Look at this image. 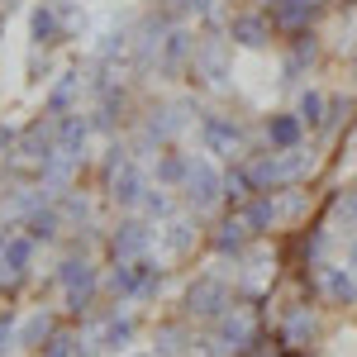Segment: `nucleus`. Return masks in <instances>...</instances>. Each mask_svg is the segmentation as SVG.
<instances>
[{
    "instance_id": "1",
    "label": "nucleus",
    "mask_w": 357,
    "mask_h": 357,
    "mask_svg": "<svg viewBox=\"0 0 357 357\" xmlns=\"http://www.w3.org/2000/svg\"><path fill=\"white\" fill-rule=\"evenodd\" d=\"M181 191H186V200H191V210H215V205H220V195H224L220 167L210 162V158H191V172H186Z\"/></svg>"
},
{
    "instance_id": "2",
    "label": "nucleus",
    "mask_w": 357,
    "mask_h": 357,
    "mask_svg": "<svg viewBox=\"0 0 357 357\" xmlns=\"http://www.w3.org/2000/svg\"><path fill=\"white\" fill-rule=\"evenodd\" d=\"M200 143L210 158H238L243 153V129L229 114H200Z\"/></svg>"
},
{
    "instance_id": "3",
    "label": "nucleus",
    "mask_w": 357,
    "mask_h": 357,
    "mask_svg": "<svg viewBox=\"0 0 357 357\" xmlns=\"http://www.w3.org/2000/svg\"><path fill=\"white\" fill-rule=\"evenodd\" d=\"M229 305H234V296H229L224 276H200L186 291V314H195V319H220Z\"/></svg>"
},
{
    "instance_id": "4",
    "label": "nucleus",
    "mask_w": 357,
    "mask_h": 357,
    "mask_svg": "<svg viewBox=\"0 0 357 357\" xmlns=\"http://www.w3.org/2000/svg\"><path fill=\"white\" fill-rule=\"evenodd\" d=\"M248 343H252V319L243 305H229L215 319V353H243Z\"/></svg>"
},
{
    "instance_id": "5",
    "label": "nucleus",
    "mask_w": 357,
    "mask_h": 357,
    "mask_svg": "<svg viewBox=\"0 0 357 357\" xmlns=\"http://www.w3.org/2000/svg\"><path fill=\"white\" fill-rule=\"evenodd\" d=\"M229 53H234V38H205V43H195L191 72L205 77V82H224L229 77Z\"/></svg>"
},
{
    "instance_id": "6",
    "label": "nucleus",
    "mask_w": 357,
    "mask_h": 357,
    "mask_svg": "<svg viewBox=\"0 0 357 357\" xmlns=\"http://www.w3.org/2000/svg\"><path fill=\"white\" fill-rule=\"evenodd\" d=\"M272 15H262V10H248V15H234V24H229V38H234V48H267V38H272Z\"/></svg>"
},
{
    "instance_id": "7",
    "label": "nucleus",
    "mask_w": 357,
    "mask_h": 357,
    "mask_svg": "<svg viewBox=\"0 0 357 357\" xmlns=\"http://www.w3.org/2000/svg\"><path fill=\"white\" fill-rule=\"evenodd\" d=\"M148 243H153V229H148L143 220H124L119 229H114V238H110L119 262H138V257L148 252Z\"/></svg>"
},
{
    "instance_id": "8",
    "label": "nucleus",
    "mask_w": 357,
    "mask_h": 357,
    "mask_svg": "<svg viewBox=\"0 0 357 357\" xmlns=\"http://www.w3.org/2000/svg\"><path fill=\"white\" fill-rule=\"evenodd\" d=\"M319 286H324V296H329L333 305H353L357 301V272L343 262H329V267H319Z\"/></svg>"
},
{
    "instance_id": "9",
    "label": "nucleus",
    "mask_w": 357,
    "mask_h": 357,
    "mask_svg": "<svg viewBox=\"0 0 357 357\" xmlns=\"http://www.w3.org/2000/svg\"><path fill=\"white\" fill-rule=\"evenodd\" d=\"M67 29H62V15H57V5H33V15H29V38H33V48H53L57 38H62Z\"/></svg>"
},
{
    "instance_id": "10",
    "label": "nucleus",
    "mask_w": 357,
    "mask_h": 357,
    "mask_svg": "<svg viewBox=\"0 0 357 357\" xmlns=\"http://www.w3.org/2000/svg\"><path fill=\"white\" fill-rule=\"evenodd\" d=\"M110 195L124 205V210H134V205H143V195H148V176H143V172L129 162L119 176H110Z\"/></svg>"
},
{
    "instance_id": "11",
    "label": "nucleus",
    "mask_w": 357,
    "mask_h": 357,
    "mask_svg": "<svg viewBox=\"0 0 357 357\" xmlns=\"http://www.w3.org/2000/svg\"><path fill=\"white\" fill-rule=\"evenodd\" d=\"M314 329H319V324H314V314H310V305H296V310L286 314V324H281V343H286L291 353H301L305 343L314 338Z\"/></svg>"
},
{
    "instance_id": "12",
    "label": "nucleus",
    "mask_w": 357,
    "mask_h": 357,
    "mask_svg": "<svg viewBox=\"0 0 357 357\" xmlns=\"http://www.w3.org/2000/svg\"><path fill=\"white\" fill-rule=\"evenodd\" d=\"M248 234H252V224H248L243 215H234V220H224L220 229H215V248H220L224 257H229V252H234V257H243Z\"/></svg>"
},
{
    "instance_id": "13",
    "label": "nucleus",
    "mask_w": 357,
    "mask_h": 357,
    "mask_svg": "<svg viewBox=\"0 0 357 357\" xmlns=\"http://www.w3.org/2000/svg\"><path fill=\"white\" fill-rule=\"evenodd\" d=\"M186 57H195V38L186 29H167V43H162V57H158V67L162 72H176Z\"/></svg>"
},
{
    "instance_id": "14",
    "label": "nucleus",
    "mask_w": 357,
    "mask_h": 357,
    "mask_svg": "<svg viewBox=\"0 0 357 357\" xmlns=\"http://www.w3.org/2000/svg\"><path fill=\"white\" fill-rule=\"evenodd\" d=\"M301 114H272L267 119V138H272L276 153H286V148H301Z\"/></svg>"
},
{
    "instance_id": "15",
    "label": "nucleus",
    "mask_w": 357,
    "mask_h": 357,
    "mask_svg": "<svg viewBox=\"0 0 357 357\" xmlns=\"http://www.w3.org/2000/svg\"><path fill=\"white\" fill-rule=\"evenodd\" d=\"M129 343H134V319H129V314H110L105 329H100V338H96V348H105V353H124Z\"/></svg>"
},
{
    "instance_id": "16",
    "label": "nucleus",
    "mask_w": 357,
    "mask_h": 357,
    "mask_svg": "<svg viewBox=\"0 0 357 357\" xmlns=\"http://www.w3.org/2000/svg\"><path fill=\"white\" fill-rule=\"evenodd\" d=\"M77 91H82V72H62V82L48 91V114H53V119H62V114H77V110H72Z\"/></svg>"
},
{
    "instance_id": "17",
    "label": "nucleus",
    "mask_w": 357,
    "mask_h": 357,
    "mask_svg": "<svg viewBox=\"0 0 357 357\" xmlns=\"http://www.w3.org/2000/svg\"><path fill=\"white\" fill-rule=\"evenodd\" d=\"M158 243H162V252L167 257H181L186 248L195 243V229H191V220H167L162 229H158Z\"/></svg>"
},
{
    "instance_id": "18",
    "label": "nucleus",
    "mask_w": 357,
    "mask_h": 357,
    "mask_svg": "<svg viewBox=\"0 0 357 357\" xmlns=\"http://www.w3.org/2000/svg\"><path fill=\"white\" fill-rule=\"evenodd\" d=\"M314 10H319L314 0H276V5H272V24L276 29H301Z\"/></svg>"
},
{
    "instance_id": "19",
    "label": "nucleus",
    "mask_w": 357,
    "mask_h": 357,
    "mask_svg": "<svg viewBox=\"0 0 357 357\" xmlns=\"http://www.w3.org/2000/svg\"><path fill=\"white\" fill-rule=\"evenodd\" d=\"M57 229H62V210L57 205H43L38 215H29V238L33 243H53Z\"/></svg>"
},
{
    "instance_id": "20",
    "label": "nucleus",
    "mask_w": 357,
    "mask_h": 357,
    "mask_svg": "<svg viewBox=\"0 0 357 357\" xmlns=\"http://www.w3.org/2000/svg\"><path fill=\"white\" fill-rule=\"evenodd\" d=\"M43 338H53V314L48 310H33L24 324H20V348H38Z\"/></svg>"
},
{
    "instance_id": "21",
    "label": "nucleus",
    "mask_w": 357,
    "mask_h": 357,
    "mask_svg": "<svg viewBox=\"0 0 357 357\" xmlns=\"http://www.w3.org/2000/svg\"><path fill=\"white\" fill-rule=\"evenodd\" d=\"M186 172H191V158H181V153H158V181H162V186H181Z\"/></svg>"
},
{
    "instance_id": "22",
    "label": "nucleus",
    "mask_w": 357,
    "mask_h": 357,
    "mask_svg": "<svg viewBox=\"0 0 357 357\" xmlns=\"http://www.w3.org/2000/svg\"><path fill=\"white\" fill-rule=\"evenodd\" d=\"M153 353H158V357H181V353H186V329H181V324H162V329H158V343H153Z\"/></svg>"
},
{
    "instance_id": "23",
    "label": "nucleus",
    "mask_w": 357,
    "mask_h": 357,
    "mask_svg": "<svg viewBox=\"0 0 357 357\" xmlns=\"http://www.w3.org/2000/svg\"><path fill=\"white\" fill-rule=\"evenodd\" d=\"M296 114H301V124H324V96L319 91H301V105H296Z\"/></svg>"
},
{
    "instance_id": "24",
    "label": "nucleus",
    "mask_w": 357,
    "mask_h": 357,
    "mask_svg": "<svg viewBox=\"0 0 357 357\" xmlns=\"http://www.w3.org/2000/svg\"><path fill=\"white\" fill-rule=\"evenodd\" d=\"M143 215H158V220H167V215H172V200H167L162 191H153V186H148V195H143Z\"/></svg>"
},
{
    "instance_id": "25",
    "label": "nucleus",
    "mask_w": 357,
    "mask_h": 357,
    "mask_svg": "<svg viewBox=\"0 0 357 357\" xmlns=\"http://www.w3.org/2000/svg\"><path fill=\"white\" fill-rule=\"evenodd\" d=\"M77 353V348H72V338H67V333H53V338H48V353L43 357H72Z\"/></svg>"
},
{
    "instance_id": "26",
    "label": "nucleus",
    "mask_w": 357,
    "mask_h": 357,
    "mask_svg": "<svg viewBox=\"0 0 357 357\" xmlns=\"http://www.w3.org/2000/svg\"><path fill=\"white\" fill-rule=\"evenodd\" d=\"M10 343H20V324H15V319L5 314V319H0V353H5Z\"/></svg>"
},
{
    "instance_id": "27",
    "label": "nucleus",
    "mask_w": 357,
    "mask_h": 357,
    "mask_svg": "<svg viewBox=\"0 0 357 357\" xmlns=\"http://www.w3.org/2000/svg\"><path fill=\"white\" fill-rule=\"evenodd\" d=\"M338 215H343V220H348V224H357V191L348 195V200H343V205H338Z\"/></svg>"
},
{
    "instance_id": "28",
    "label": "nucleus",
    "mask_w": 357,
    "mask_h": 357,
    "mask_svg": "<svg viewBox=\"0 0 357 357\" xmlns=\"http://www.w3.org/2000/svg\"><path fill=\"white\" fill-rule=\"evenodd\" d=\"M348 267H353V272H357V238H353V243H348Z\"/></svg>"
},
{
    "instance_id": "29",
    "label": "nucleus",
    "mask_w": 357,
    "mask_h": 357,
    "mask_svg": "<svg viewBox=\"0 0 357 357\" xmlns=\"http://www.w3.org/2000/svg\"><path fill=\"white\" fill-rule=\"evenodd\" d=\"M248 357H272V348H252V353H248Z\"/></svg>"
}]
</instances>
